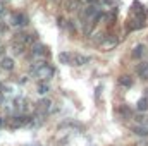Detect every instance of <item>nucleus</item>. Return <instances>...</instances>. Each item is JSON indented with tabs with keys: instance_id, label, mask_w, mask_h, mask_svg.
<instances>
[{
	"instance_id": "f257e3e1",
	"label": "nucleus",
	"mask_w": 148,
	"mask_h": 146,
	"mask_svg": "<svg viewBox=\"0 0 148 146\" xmlns=\"http://www.w3.org/2000/svg\"><path fill=\"white\" fill-rule=\"evenodd\" d=\"M33 69V72L36 74L38 79H41V81H47V79H50L52 76H53V67L50 65V64H47V62H35V65L31 67Z\"/></svg>"
},
{
	"instance_id": "f03ea898",
	"label": "nucleus",
	"mask_w": 148,
	"mask_h": 146,
	"mask_svg": "<svg viewBox=\"0 0 148 146\" xmlns=\"http://www.w3.org/2000/svg\"><path fill=\"white\" fill-rule=\"evenodd\" d=\"M10 24H14V26H26L28 24V16L24 12H14L10 16Z\"/></svg>"
},
{
	"instance_id": "7ed1b4c3",
	"label": "nucleus",
	"mask_w": 148,
	"mask_h": 146,
	"mask_svg": "<svg viewBox=\"0 0 148 146\" xmlns=\"http://www.w3.org/2000/svg\"><path fill=\"white\" fill-rule=\"evenodd\" d=\"M90 62V57L86 55H81V53H73V60H71V65H84Z\"/></svg>"
},
{
	"instance_id": "20e7f679",
	"label": "nucleus",
	"mask_w": 148,
	"mask_h": 146,
	"mask_svg": "<svg viewBox=\"0 0 148 146\" xmlns=\"http://www.w3.org/2000/svg\"><path fill=\"white\" fill-rule=\"evenodd\" d=\"M33 57H45V55H48V50L41 45V43H33Z\"/></svg>"
},
{
	"instance_id": "39448f33",
	"label": "nucleus",
	"mask_w": 148,
	"mask_h": 146,
	"mask_svg": "<svg viewBox=\"0 0 148 146\" xmlns=\"http://www.w3.org/2000/svg\"><path fill=\"white\" fill-rule=\"evenodd\" d=\"M28 122H29V117L19 115V117H16V119L10 120V126H12V127H21V126H24V124H28Z\"/></svg>"
},
{
	"instance_id": "423d86ee",
	"label": "nucleus",
	"mask_w": 148,
	"mask_h": 146,
	"mask_svg": "<svg viewBox=\"0 0 148 146\" xmlns=\"http://www.w3.org/2000/svg\"><path fill=\"white\" fill-rule=\"evenodd\" d=\"M66 10H77L79 9V0H64L62 2Z\"/></svg>"
},
{
	"instance_id": "0eeeda50",
	"label": "nucleus",
	"mask_w": 148,
	"mask_h": 146,
	"mask_svg": "<svg viewBox=\"0 0 148 146\" xmlns=\"http://www.w3.org/2000/svg\"><path fill=\"white\" fill-rule=\"evenodd\" d=\"M115 45H117V38L112 36V35L105 36V40L102 41V46H103V48H107V50H109V48H112V46H115Z\"/></svg>"
},
{
	"instance_id": "6e6552de",
	"label": "nucleus",
	"mask_w": 148,
	"mask_h": 146,
	"mask_svg": "<svg viewBox=\"0 0 148 146\" xmlns=\"http://www.w3.org/2000/svg\"><path fill=\"white\" fill-rule=\"evenodd\" d=\"M145 50H147V48H145L143 45H136L134 50H133V53H131V57H133V59H141V57L145 55Z\"/></svg>"
},
{
	"instance_id": "1a4fd4ad",
	"label": "nucleus",
	"mask_w": 148,
	"mask_h": 146,
	"mask_svg": "<svg viewBox=\"0 0 148 146\" xmlns=\"http://www.w3.org/2000/svg\"><path fill=\"white\" fill-rule=\"evenodd\" d=\"M0 67H2L3 71H12V69H14V60L9 59V57H5V59H2V62H0Z\"/></svg>"
},
{
	"instance_id": "9d476101",
	"label": "nucleus",
	"mask_w": 148,
	"mask_h": 146,
	"mask_svg": "<svg viewBox=\"0 0 148 146\" xmlns=\"http://www.w3.org/2000/svg\"><path fill=\"white\" fill-rule=\"evenodd\" d=\"M38 110H41L43 113L45 112H50L52 110V102L50 100H40L38 102Z\"/></svg>"
},
{
	"instance_id": "9b49d317",
	"label": "nucleus",
	"mask_w": 148,
	"mask_h": 146,
	"mask_svg": "<svg viewBox=\"0 0 148 146\" xmlns=\"http://www.w3.org/2000/svg\"><path fill=\"white\" fill-rule=\"evenodd\" d=\"M24 48H26V45H23L19 41H12V52L16 55H23L24 53Z\"/></svg>"
},
{
	"instance_id": "f8f14e48",
	"label": "nucleus",
	"mask_w": 148,
	"mask_h": 146,
	"mask_svg": "<svg viewBox=\"0 0 148 146\" xmlns=\"http://www.w3.org/2000/svg\"><path fill=\"white\" fill-rule=\"evenodd\" d=\"M59 60H60L62 64H67V65H71L73 53H71V52H62V53H59Z\"/></svg>"
},
{
	"instance_id": "ddd939ff",
	"label": "nucleus",
	"mask_w": 148,
	"mask_h": 146,
	"mask_svg": "<svg viewBox=\"0 0 148 146\" xmlns=\"http://www.w3.org/2000/svg\"><path fill=\"white\" fill-rule=\"evenodd\" d=\"M133 131H134V134H138V136H145V138L148 136V127H145V126H134Z\"/></svg>"
},
{
	"instance_id": "4468645a",
	"label": "nucleus",
	"mask_w": 148,
	"mask_h": 146,
	"mask_svg": "<svg viewBox=\"0 0 148 146\" xmlns=\"http://www.w3.org/2000/svg\"><path fill=\"white\" fill-rule=\"evenodd\" d=\"M117 113H119V115H121L122 119H129V117H131V110L127 108L126 105H122V107H119V108H117Z\"/></svg>"
},
{
	"instance_id": "2eb2a0df",
	"label": "nucleus",
	"mask_w": 148,
	"mask_h": 146,
	"mask_svg": "<svg viewBox=\"0 0 148 146\" xmlns=\"http://www.w3.org/2000/svg\"><path fill=\"white\" fill-rule=\"evenodd\" d=\"M119 84L124 86V88H129V86L133 84V79H131L129 76H121V77H119Z\"/></svg>"
},
{
	"instance_id": "dca6fc26",
	"label": "nucleus",
	"mask_w": 148,
	"mask_h": 146,
	"mask_svg": "<svg viewBox=\"0 0 148 146\" xmlns=\"http://www.w3.org/2000/svg\"><path fill=\"white\" fill-rule=\"evenodd\" d=\"M138 74L141 76V79H148V64H141L138 67Z\"/></svg>"
},
{
	"instance_id": "f3484780",
	"label": "nucleus",
	"mask_w": 148,
	"mask_h": 146,
	"mask_svg": "<svg viewBox=\"0 0 148 146\" xmlns=\"http://www.w3.org/2000/svg\"><path fill=\"white\" fill-rule=\"evenodd\" d=\"M138 110H141V112L148 110V98H141V100L138 102Z\"/></svg>"
},
{
	"instance_id": "a211bd4d",
	"label": "nucleus",
	"mask_w": 148,
	"mask_h": 146,
	"mask_svg": "<svg viewBox=\"0 0 148 146\" xmlns=\"http://www.w3.org/2000/svg\"><path fill=\"white\" fill-rule=\"evenodd\" d=\"M38 93H40V95L48 93V84H47V83H40V84H38Z\"/></svg>"
},
{
	"instance_id": "6ab92c4d",
	"label": "nucleus",
	"mask_w": 148,
	"mask_h": 146,
	"mask_svg": "<svg viewBox=\"0 0 148 146\" xmlns=\"http://www.w3.org/2000/svg\"><path fill=\"white\" fill-rule=\"evenodd\" d=\"M84 3L86 5H95V3H98V0H84Z\"/></svg>"
},
{
	"instance_id": "aec40b11",
	"label": "nucleus",
	"mask_w": 148,
	"mask_h": 146,
	"mask_svg": "<svg viewBox=\"0 0 148 146\" xmlns=\"http://www.w3.org/2000/svg\"><path fill=\"white\" fill-rule=\"evenodd\" d=\"M69 29H71V33H74V31H76V26L73 24V21H69Z\"/></svg>"
},
{
	"instance_id": "412c9836",
	"label": "nucleus",
	"mask_w": 148,
	"mask_h": 146,
	"mask_svg": "<svg viewBox=\"0 0 148 146\" xmlns=\"http://www.w3.org/2000/svg\"><path fill=\"white\" fill-rule=\"evenodd\" d=\"M3 53H5V48H3V46H0V57H2Z\"/></svg>"
},
{
	"instance_id": "4be33fe9",
	"label": "nucleus",
	"mask_w": 148,
	"mask_h": 146,
	"mask_svg": "<svg viewBox=\"0 0 148 146\" xmlns=\"http://www.w3.org/2000/svg\"><path fill=\"white\" fill-rule=\"evenodd\" d=\"M0 14H3V3L0 2Z\"/></svg>"
},
{
	"instance_id": "5701e85b",
	"label": "nucleus",
	"mask_w": 148,
	"mask_h": 146,
	"mask_svg": "<svg viewBox=\"0 0 148 146\" xmlns=\"http://www.w3.org/2000/svg\"><path fill=\"white\" fill-rule=\"evenodd\" d=\"M2 122H3V120H2V119H0V126H2Z\"/></svg>"
}]
</instances>
